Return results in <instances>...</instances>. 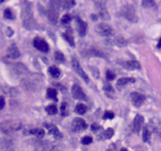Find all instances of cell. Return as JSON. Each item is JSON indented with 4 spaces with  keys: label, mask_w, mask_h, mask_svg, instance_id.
<instances>
[{
    "label": "cell",
    "mask_w": 161,
    "mask_h": 151,
    "mask_svg": "<svg viewBox=\"0 0 161 151\" xmlns=\"http://www.w3.org/2000/svg\"><path fill=\"white\" fill-rule=\"evenodd\" d=\"M21 128V123L17 121H7V122L0 123V130L4 133H13Z\"/></svg>",
    "instance_id": "obj_2"
},
{
    "label": "cell",
    "mask_w": 161,
    "mask_h": 151,
    "mask_svg": "<svg viewBox=\"0 0 161 151\" xmlns=\"http://www.w3.org/2000/svg\"><path fill=\"white\" fill-rule=\"evenodd\" d=\"M72 66H73V69H74V70L76 71V73H78L79 76H80L81 78H82V80L84 81L85 83H89V77H87V75L85 73V71L82 69L80 63H79V61L77 60V59H75V58L72 59Z\"/></svg>",
    "instance_id": "obj_4"
},
{
    "label": "cell",
    "mask_w": 161,
    "mask_h": 151,
    "mask_svg": "<svg viewBox=\"0 0 161 151\" xmlns=\"http://www.w3.org/2000/svg\"><path fill=\"white\" fill-rule=\"evenodd\" d=\"M30 133L33 134V136H37L38 139H42L43 136H44L45 132H44V130L41 129V128H33V129L30 130Z\"/></svg>",
    "instance_id": "obj_18"
},
{
    "label": "cell",
    "mask_w": 161,
    "mask_h": 151,
    "mask_svg": "<svg viewBox=\"0 0 161 151\" xmlns=\"http://www.w3.org/2000/svg\"><path fill=\"white\" fill-rule=\"evenodd\" d=\"M106 79L109 81L114 80V79H115V73H113V71H111V70H107L106 71Z\"/></svg>",
    "instance_id": "obj_38"
},
{
    "label": "cell",
    "mask_w": 161,
    "mask_h": 151,
    "mask_svg": "<svg viewBox=\"0 0 161 151\" xmlns=\"http://www.w3.org/2000/svg\"><path fill=\"white\" fill-rule=\"evenodd\" d=\"M113 136H114V130H113L112 128H107L106 130L103 131L102 139L103 140H109V139H111Z\"/></svg>",
    "instance_id": "obj_26"
},
{
    "label": "cell",
    "mask_w": 161,
    "mask_h": 151,
    "mask_svg": "<svg viewBox=\"0 0 161 151\" xmlns=\"http://www.w3.org/2000/svg\"><path fill=\"white\" fill-rule=\"evenodd\" d=\"M49 75L53 77V78H59V76H60V70H59L58 67L56 66H51L49 69Z\"/></svg>",
    "instance_id": "obj_22"
},
{
    "label": "cell",
    "mask_w": 161,
    "mask_h": 151,
    "mask_svg": "<svg viewBox=\"0 0 161 151\" xmlns=\"http://www.w3.org/2000/svg\"><path fill=\"white\" fill-rule=\"evenodd\" d=\"M157 47H158V48H161V38H160V40H159V43H158V45H157Z\"/></svg>",
    "instance_id": "obj_42"
},
{
    "label": "cell",
    "mask_w": 161,
    "mask_h": 151,
    "mask_svg": "<svg viewBox=\"0 0 161 151\" xmlns=\"http://www.w3.org/2000/svg\"><path fill=\"white\" fill-rule=\"evenodd\" d=\"M72 95H73V97H74L75 99H77V100L79 101L86 100V96H85L83 89L77 84H74L72 86Z\"/></svg>",
    "instance_id": "obj_8"
},
{
    "label": "cell",
    "mask_w": 161,
    "mask_h": 151,
    "mask_svg": "<svg viewBox=\"0 0 161 151\" xmlns=\"http://www.w3.org/2000/svg\"><path fill=\"white\" fill-rule=\"evenodd\" d=\"M103 90L107 93V95H110V93H114V89H113L112 85L111 84H105L103 86Z\"/></svg>",
    "instance_id": "obj_34"
},
{
    "label": "cell",
    "mask_w": 161,
    "mask_h": 151,
    "mask_svg": "<svg viewBox=\"0 0 161 151\" xmlns=\"http://www.w3.org/2000/svg\"><path fill=\"white\" fill-rule=\"evenodd\" d=\"M107 151H117L116 145H115V144H111L110 147H109V149H107Z\"/></svg>",
    "instance_id": "obj_40"
},
{
    "label": "cell",
    "mask_w": 161,
    "mask_h": 151,
    "mask_svg": "<svg viewBox=\"0 0 161 151\" xmlns=\"http://www.w3.org/2000/svg\"><path fill=\"white\" fill-rule=\"evenodd\" d=\"M121 15H122L125 19H128V20L132 21V22H137V21H138V17L136 16L134 7L131 4H125L124 7L121 9Z\"/></svg>",
    "instance_id": "obj_3"
},
{
    "label": "cell",
    "mask_w": 161,
    "mask_h": 151,
    "mask_svg": "<svg viewBox=\"0 0 161 151\" xmlns=\"http://www.w3.org/2000/svg\"><path fill=\"white\" fill-rule=\"evenodd\" d=\"M86 127L87 124L81 118H76L73 121V123H72V130L75 131V132H79V131L84 130V129H86Z\"/></svg>",
    "instance_id": "obj_7"
},
{
    "label": "cell",
    "mask_w": 161,
    "mask_h": 151,
    "mask_svg": "<svg viewBox=\"0 0 161 151\" xmlns=\"http://www.w3.org/2000/svg\"><path fill=\"white\" fill-rule=\"evenodd\" d=\"M142 140L145 143H150L151 142V130L148 127H144L142 130Z\"/></svg>",
    "instance_id": "obj_20"
},
{
    "label": "cell",
    "mask_w": 161,
    "mask_h": 151,
    "mask_svg": "<svg viewBox=\"0 0 161 151\" xmlns=\"http://www.w3.org/2000/svg\"><path fill=\"white\" fill-rule=\"evenodd\" d=\"M60 111H61V116L62 117H66L67 114H69L66 103H62V105H61V107H60Z\"/></svg>",
    "instance_id": "obj_31"
},
{
    "label": "cell",
    "mask_w": 161,
    "mask_h": 151,
    "mask_svg": "<svg viewBox=\"0 0 161 151\" xmlns=\"http://www.w3.org/2000/svg\"><path fill=\"white\" fill-rule=\"evenodd\" d=\"M95 31L97 34L100 36H104V37H110L113 35V29L106 23H100L95 27Z\"/></svg>",
    "instance_id": "obj_5"
},
{
    "label": "cell",
    "mask_w": 161,
    "mask_h": 151,
    "mask_svg": "<svg viewBox=\"0 0 161 151\" xmlns=\"http://www.w3.org/2000/svg\"><path fill=\"white\" fill-rule=\"evenodd\" d=\"M87 54L92 56H97V57H104V55L99 51H97V49H89V51H87Z\"/></svg>",
    "instance_id": "obj_32"
},
{
    "label": "cell",
    "mask_w": 161,
    "mask_h": 151,
    "mask_svg": "<svg viewBox=\"0 0 161 151\" xmlns=\"http://www.w3.org/2000/svg\"><path fill=\"white\" fill-rule=\"evenodd\" d=\"M61 3H62L64 10H71L75 5V0H63V2Z\"/></svg>",
    "instance_id": "obj_27"
},
{
    "label": "cell",
    "mask_w": 161,
    "mask_h": 151,
    "mask_svg": "<svg viewBox=\"0 0 161 151\" xmlns=\"http://www.w3.org/2000/svg\"><path fill=\"white\" fill-rule=\"evenodd\" d=\"M7 55L10 59H18L19 58V57H20V51H19V49H18L17 45L12 44L11 46L7 48Z\"/></svg>",
    "instance_id": "obj_11"
},
{
    "label": "cell",
    "mask_w": 161,
    "mask_h": 151,
    "mask_svg": "<svg viewBox=\"0 0 161 151\" xmlns=\"http://www.w3.org/2000/svg\"><path fill=\"white\" fill-rule=\"evenodd\" d=\"M47 98L49 99H54L55 101H57V90L55 88H49L47 89Z\"/></svg>",
    "instance_id": "obj_28"
},
{
    "label": "cell",
    "mask_w": 161,
    "mask_h": 151,
    "mask_svg": "<svg viewBox=\"0 0 161 151\" xmlns=\"http://www.w3.org/2000/svg\"><path fill=\"white\" fill-rule=\"evenodd\" d=\"M123 65H124L126 69H131V70H135V69L141 68L140 63L137 62V61H135V60H131V61H128V62H124Z\"/></svg>",
    "instance_id": "obj_16"
},
{
    "label": "cell",
    "mask_w": 161,
    "mask_h": 151,
    "mask_svg": "<svg viewBox=\"0 0 161 151\" xmlns=\"http://www.w3.org/2000/svg\"><path fill=\"white\" fill-rule=\"evenodd\" d=\"M86 106H85L84 104H82V103H79V104L76 105V107H75V111H76L78 114H84L85 112H86Z\"/></svg>",
    "instance_id": "obj_23"
},
{
    "label": "cell",
    "mask_w": 161,
    "mask_h": 151,
    "mask_svg": "<svg viewBox=\"0 0 161 151\" xmlns=\"http://www.w3.org/2000/svg\"><path fill=\"white\" fill-rule=\"evenodd\" d=\"M44 126L47 127V129L49 130V132L54 136V138L56 139H62V134L61 132L59 131V129L57 128L55 125H52V124H44Z\"/></svg>",
    "instance_id": "obj_14"
},
{
    "label": "cell",
    "mask_w": 161,
    "mask_h": 151,
    "mask_svg": "<svg viewBox=\"0 0 161 151\" xmlns=\"http://www.w3.org/2000/svg\"><path fill=\"white\" fill-rule=\"evenodd\" d=\"M71 20H72V16L69 15V14H66V15L63 16L62 19H61V23L64 25H67L69 22H71Z\"/></svg>",
    "instance_id": "obj_30"
},
{
    "label": "cell",
    "mask_w": 161,
    "mask_h": 151,
    "mask_svg": "<svg viewBox=\"0 0 161 151\" xmlns=\"http://www.w3.org/2000/svg\"><path fill=\"white\" fill-rule=\"evenodd\" d=\"M131 100H132V103L135 105V106L139 107L143 104L144 101H145V97L139 92H132L131 93Z\"/></svg>",
    "instance_id": "obj_9"
},
{
    "label": "cell",
    "mask_w": 161,
    "mask_h": 151,
    "mask_svg": "<svg viewBox=\"0 0 161 151\" xmlns=\"http://www.w3.org/2000/svg\"><path fill=\"white\" fill-rule=\"evenodd\" d=\"M120 151H128V150H126V149H125V148H121V150Z\"/></svg>",
    "instance_id": "obj_43"
},
{
    "label": "cell",
    "mask_w": 161,
    "mask_h": 151,
    "mask_svg": "<svg viewBox=\"0 0 161 151\" xmlns=\"http://www.w3.org/2000/svg\"><path fill=\"white\" fill-rule=\"evenodd\" d=\"M91 128H92V130H98L99 128H100V126H99L98 124H96V123H94V124L92 125V126H91Z\"/></svg>",
    "instance_id": "obj_41"
},
{
    "label": "cell",
    "mask_w": 161,
    "mask_h": 151,
    "mask_svg": "<svg viewBox=\"0 0 161 151\" xmlns=\"http://www.w3.org/2000/svg\"><path fill=\"white\" fill-rule=\"evenodd\" d=\"M142 5L143 7H146V9H155L156 7V3L154 0H142Z\"/></svg>",
    "instance_id": "obj_25"
},
{
    "label": "cell",
    "mask_w": 161,
    "mask_h": 151,
    "mask_svg": "<svg viewBox=\"0 0 161 151\" xmlns=\"http://www.w3.org/2000/svg\"><path fill=\"white\" fill-rule=\"evenodd\" d=\"M143 122H144V119L141 114H137L134 119V122H133V130L134 132H139L140 129L142 128Z\"/></svg>",
    "instance_id": "obj_12"
},
{
    "label": "cell",
    "mask_w": 161,
    "mask_h": 151,
    "mask_svg": "<svg viewBox=\"0 0 161 151\" xmlns=\"http://www.w3.org/2000/svg\"><path fill=\"white\" fill-rule=\"evenodd\" d=\"M45 110H47V112L49 113V114H56L58 109H57V107L54 104H51L45 108Z\"/></svg>",
    "instance_id": "obj_29"
},
{
    "label": "cell",
    "mask_w": 161,
    "mask_h": 151,
    "mask_svg": "<svg viewBox=\"0 0 161 151\" xmlns=\"http://www.w3.org/2000/svg\"><path fill=\"white\" fill-rule=\"evenodd\" d=\"M76 21H77V24H78L77 29H78V33H79V35H80L81 37H83V36H84L85 34H86V29H87L86 23H85L83 20H81L80 18H77Z\"/></svg>",
    "instance_id": "obj_15"
},
{
    "label": "cell",
    "mask_w": 161,
    "mask_h": 151,
    "mask_svg": "<svg viewBox=\"0 0 161 151\" xmlns=\"http://www.w3.org/2000/svg\"><path fill=\"white\" fill-rule=\"evenodd\" d=\"M114 43L119 47H123V46H126V45H128V41L125 40L124 38H121V37H117L114 40Z\"/></svg>",
    "instance_id": "obj_24"
},
{
    "label": "cell",
    "mask_w": 161,
    "mask_h": 151,
    "mask_svg": "<svg viewBox=\"0 0 161 151\" xmlns=\"http://www.w3.org/2000/svg\"><path fill=\"white\" fill-rule=\"evenodd\" d=\"M3 1H5V0H0V3H2Z\"/></svg>",
    "instance_id": "obj_44"
},
{
    "label": "cell",
    "mask_w": 161,
    "mask_h": 151,
    "mask_svg": "<svg viewBox=\"0 0 161 151\" xmlns=\"http://www.w3.org/2000/svg\"><path fill=\"white\" fill-rule=\"evenodd\" d=\"M134 82H135L134 78H121L117 81V85L120 87V86H125V85L131 84V83H134Z\"/></svg>",
    "instance_id": "obj_19"
},
{
    "label": "cell",
    "mask_w": 161,
    "mask_h": 151,
    "mask_svg": "<svg viewBox=\"0 0 161 151\" xmlns=\"http://www.w3.org/2000/svg\"><path fill=\"white\" fill-rule=\"evenodd\" d=\"M96 7H97V10H98V13H99L100 18H102L103 20H109V19H110V15H109L106 9H105V5L103 4V3L97 2Z\"/></svg>",
    "instance_id": "obj_13"
},
{
    "label": "cell",
    "mask_w": 161,
    "mask_h": 151,
    "mask_svg": "<svg viewBox=\"0 0 161 151\" xmlns=\"http://www.w3.org/2000/svg\"><path fill=\"white\" fill-rule=\"evenodd\" d=\"M34 46H35V48L38 49V51H40L41 53H47L49 51V46L47 43V41L39 37L34 39Z\"/></svg>",
    "instance_id": "obj_6"
},
{
    "label": "cell",
    "mask_w": 161,
    "mask_h": 151,
    "mask_svg": "<svg viewBox=\"0 0 161 151\" xmlns=\"http://www.w3.org/2000/svg\"><path fill=\"white\" fill-rule=\"evenodd\" d=\"M4 16L7 19H13V13H12V11L10 9H7L4 11Z\"/></svg>",
    "instance_id": "obj_37"
},
{
    "label": "cell",
    "mask_w": 161,
    "mask_h": 151,
    "mask_svg": "<svg viewBox=\"0 0 161 151\" xmlns=\"http://www.w3.org/2000/svg\"><path fill=\"white\" fill-rule=\"evenodd\" d=\"M93 142V139L91 138V136H83L82 139H81V143H82L83 145H89L91 144V143Z\"/></svg>",
    "instance_id": "obj_35"
},
{
    "label": "cell",
    "mask_w": 161,
    "mask_h": 151,
    "mask_svg": "<svg viewBox=\"0 0 161 151\" xmlns=\"http://www.w3.org/2000/svg\"><path fill=\"white\" fill-rule=\"evenodd\" d=\"M62 37L64 38L66 42L69 43L71 46H75V42H74V37L72 36V33H64L62 35Z\"/></svg>",
    "instance_id": "obj_21"
},
{
    "label": "cell",
    "mask_w": 161,
    "mask_h": 151,
    "mask_svg": "<svg viewBox=\"0 0 161 151\" xmlns=\"http://www.w3.org/2000/svg\"><path fill=\"white\" fill-rule=\"evenodd\" d=\"M55 59L60 63L64 62V56H63L62 53H60V51H56V53H55Z\"/></svg>",
    "instance_id": "obj_33"
},
{
    "label": "cell",
    "mask_w": 161,
    "mask_h": 151,
    "mask_svg": "<svg viewBox=\"0 0 161 151\" xmlns=\"http://www.w3.org/2000/svg\"><path fill=\"white\" fill-rule=\"evenodd\" d=\"M150 127L155 133H157L159 136H161V121L157 118H153L150 121Z\"/></svg>",
    "instance_id": "obj_10"
},
{
    "label": "cell",
    "mask_w": 161,
    "mask_h": 151,
    "mask_svg": "<svg viewBox=\"0 0 161 151\" xmlns=\"http://www.w3.org/2000/svg\"><path fill=\"white\" fill-rule=\"evenodd\" d=\"M5 105V102H4V98L2 96H0V109H2Z\"/></svg>",
    "instance_id": "obj_39"
},
{
    "label": "cell",
    "mask_w": 161,
    "mask_h": 151,
    "mask_svg": "<svg viewBox=\"0 0 161 151\" xmlns=\"http://www.w3.org/2000/svg\"><path fill=\"white\" fill-rule=\"evenodd\" d=\"M61 2H62L61 0H51V1H49L47 16H49V20L51 21L52 23H56L57 21H58Z\"/></svg>",
    "instance_id": "obj_1"
},
{
    "label": "cell",
    "mask_w": 161,
    "mask_h": 151,
    "mask_svg": "<svg viewBox=\"0 0 161 151\" xmlns=\"http://www.w3.org/2000/svg\"><path fill=\"white\" fill-rule=\"evenodd\" d=\"M55 147L51 144L49 142H42L38 145V147L36 148L37 151H52Z\"/></svg>",
    "instance_id": "obj_17"
},
{
    "label": "cell",
    "mask_w": 161,
    "mask_h": 151,
    "mask_svg": "<svg viewBox=\"0 0 161 151\" xmlns=\"http://www.w3.org/2000/svg\"><path fill=\"white\" fill-rule=\"evenodd\" d=\"M115 117L114 112H112V111H105L104 114H103V119H113Z\"/></svg>",
    "instance_id": "obj_36"
}]
</instances>
